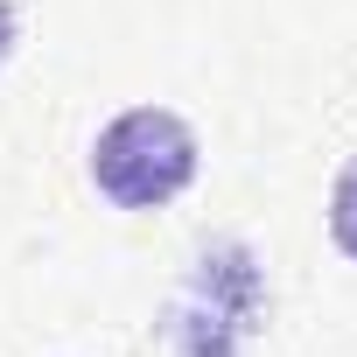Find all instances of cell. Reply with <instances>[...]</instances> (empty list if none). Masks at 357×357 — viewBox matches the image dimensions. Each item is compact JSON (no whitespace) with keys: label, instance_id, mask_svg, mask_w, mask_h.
<instances>
[{"label":"cell","instance_id":"2","mask_svg":"<svg viewBox=\"0 0 357 357\" xmlns=\"http://www.w3.org/2000/svg\"><path fill=\"white\" fill-rule=\"evenodd\" d=\"M252 322H259V273H252V252L225 238L175 287L161 336H168V357H238Z\"/></svg>","mask_w":357,"mask_h":357},{"label":"cell","instance_id":"4","mask_svg":"<svg viewBox=\"0 0 357 357\" xmlns=\"http://www.w3.org/2000/svg\"><path fill=\"white\" fill-rule=\"evenodd\" d=\"M15 43H22V15H15V0H0V70H8Z\"/></svg>","mask_w":357,"mask_h":357},{"label":"cell","instance_id":"3","mask_svg":"<svg viewBox=\"0 0 357 357\" xmlns=\"http://www.w3.org/2000/svg\"><path fill=\"white\" fill-rule=\"evenodd\" d=\"M329 238H336L343 259H357V154L343 161L336 190H329Z\"/></svg>","mask_w":357,"mask_h":357},{"label":"cell","instance_id":"1","mask_svg":"<svg viewBox=\"0 0 357 357\" xmlns=\"http://www.w3.org/2000/svg\"><path fill=\"white\" fill-rule=\"evenodd\" d=\"M197 133L168 105H133L91 140V183L112 211H161L197 183Z\"/></svg>","mask_w":357,"mask_h":357}]
</instances>
